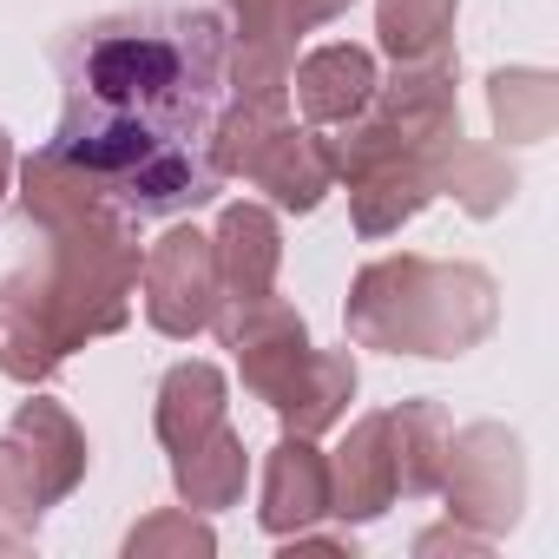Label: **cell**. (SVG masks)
<instances>
[{"label": "cell", "instance_id": "obj_17", "mask_svg": "<svg viewBox=\"0 0 559 559\" xmlns=\"http://www.w3.org/2000/svg\"><path fill=\"white\" fill-rule=\"evenodd\" d=\"M152 546H185V552H211V533H204V526H191V513H185V520H152L145 533H132V546H126V552L139 559V552H152Z\"/></svg>", "mask_w": 559, "mask_h": 559}, {"label": "cell", "instance_id": "obj_3", "mask_svg": "<svg viewBox=\"0 0 559 559\" xmlns=\"http://www.w3.org/2000/svg\"><path fill=\"white\" fill-rule=\"evenodd\" d=\"M145 317L165 336H198L217 317V250L198 230H165L145 257Z\"/></svg>", "mask_w": 559, "mask_h": 559}, {"label": "cell", "instance_id": "obj_10", "mask_svg": "<svg viewBox=\"0 0 559 559\" xmlns=\"http://www.w3.org/2000/svg\"><path fill=\"white\" fill-rule=\"evenodd\" d=\"M297 99L317 126H336V119H356L369 99H376V60L362 47H323L297 67Z\"/></svg>", "mask_w": 559, "mask_h": 559}, {"label": "cell", "instance_id": "obj_8", "mask_svg": "<svg viewBox=\"0 0 559 559\" xmlns=\"http://www.w3.org/2000/svg\"><path fill=\"white\" fill-rule=\"evenodd\" d=\"M317 513H330V461L310 448V435L284 441L263 474V526L270 533H304Z\"/></svg>", "mask_w": 559, "mask_h": 559}, {"label": "cell", "instance_id": "obj_11", "mask_svg": "<svg viewBox=\"0 0 559 559\" xmlns=\"http://www.w3.org/2000/svg\"><path fill=\"white\" fill-rule=\"evenodd\" d=\"M211 428H224V376L211 362H185L165 376L158 389V435L171 454H185L191 441H204Z\"/></svg>", "mask_w": 559, "mask_h": 559}, {"label": "cell", "instance_id": "obj_6", "mask_svg": "<svg viewBox=\"0 0 559 559\" xmlns=\"http://www.w3.org/2000/svg\"><path fill=\"white\" fill-rule=\"evenodd\" d=\"M211 250H217V290L230 304V317H224V330H230L243 310L270 304V276H276V224H270V211L230 204Z\"/></svg>", "mask_w": 559, "mask_h": 559}, {"label": "cell", "instance_id": "obj_19", "mask_svg": "<svg viewBox=\"0 0 559 559\" xmlns=\"http://www.w3.org/2000/svg\"><path fill=\"white\" fill-rule=\"evenodd\" d=\"M8 165H14V152H8V132H0V185H8Z\"/></svg>", "mask_w": 559, "mask_h": 559}, {"label": "cell", "instance_id": "obj_1", "mask_svg": "<svg viewBox=\"0 0 559 559\" xmlns=\"http://www.w3.org/2000/svg\"><path fill=\"white\" fill-rule=\"evenodd\" d=\"M67 126L53 139L106 204L158 217L217 198V106L230 86V27L217 14H126L80 27L60 53Z\"/></svg>", "mask_w": 559, "mask_h": 559}, {"label": "cell", "instance_id": "obj_18", "mask_svg": "<svg viewBox=\"0 0 559 559\" xmlns=\"http://www.w3.org/2000/svg\"><path fill=\"white\" fill-rule=\"evenodd\" d=\"M343 8H349V0H284L290 27H323V21H336Z\"/></svg>", "mask_w": 559, "mask_h": 559}, {"label": "cell", "instance_id": "obj_4", "mask_svg": "<svg viewBox=\"0 0 559 559\" xmlns=\"http://www.w3.org/2000/svg\"><path fill=\"white\" fill-rule=\"evenodd\" d=\"M448 513L474 520V526H507L520 513V448L500 428H467L461 441H448Z\"/></svg>", "mask_w": 559, "mask_h": 559}, {"label": "cell", "instance_id": "obj_5", "mask_svg": "<svg viewBox=\"0 0 559 559\" xmlns=\"http://www.w3.org/2000/svg\"><path fill=\"white\" fill-rule=\"evenodd\" d=\"M224 343L243 356V382L270 402V408H284L290 402V389L304 382V369H310V336H304V317L297 310H284V304H257V310H243L230 330H224Z\"/></svg>", "mask_w": 559, "mask_h": 559}, {"label": "cell", "instance_id": "obj_16", "mask_svg": "<svg viewBox=\"0 0 559 559\" xmlns=\"http://www.w3.org/2000/svg\"><path fill=\"white\" fill-rule=\"evenodd\" d=\"M552 112H559L552 73H493V126H500V139L533 145V139L552 132Z\"/></svg>", "mask_w": 559, "mask_h": 559}, {"label": "cell", "instance_id": "obj_14", "mask_svg": "<svg viewBox=\"0 0 559 559\" xmlns=\"http://www.w3.org/2000/svg\"><path fill=\"white\" fill-rule=\"evenodd\" d=\"M382 47L402 60V67H421V60H448V34H454V0H382Z\"/></svg>", "mask_w": 559, "mask_h": 559}, {"label": "cell", "instance_id": "obj_9", "mask_svg": "<svg viewBox=\"0 0 559 559\" xmlns=\"http://www.w3.org/2000/svg\"><path fill=\"white\" fill-rule=\"evenodd\" d=\"M14 448H21V461L34 467L40 500H60V493L80 480V467H86L80 428H73V415L53 408V402H27V408L14 415Z\"/></svg>", "mask_w": 559, "mask_h": 559}, {"label": "cell", "instance_id": "obj_12", "mask_svg": "<svg viewBox=\"0 0 559 559\" xmlns=\"http://www.w3.org/2000/svg\"><path fill=\"white\" fill-rule=\"evenodd\" d=\"M389 441H395V474H402V493H428L441 487V467H448V421L435 402H408L389 415Z\"/></svg>", "mask_w": 559, "mask_h": 559}, {"label": "cell", "instance_id": "obj_2", "mask_svg": "<svg viewBox=\"0 0 559 559\" xmlns=\"http://www.w3.org/2000/svg\"><path fill=\"white\" fill-rule=\"evenodd\" d=\"M349 330L376 349L461 356L493 330V284L474 263L389 257L362 270V284L349 297Z\"/></svg>", "mask_w": 559, "mask_h": 559}, {"label": "cell", "instance_id": "obj_15", "mask_svg": "<svg viewBox=\"0 0 559 559\" xmlns=\"http://www.w3.org/2000/svg\"><path fill=\"white\" fill-rule=\"evenodd\" d=\"M356 395V362L349 356H310V369H304V382L290 389V402L276 408L297 435H323L336 415H343V402Z\"/></svg>", "mask_w": 559, "mask_h": 559}, {"label": "cell", "instance_id": "obj_7", "mask_svg": "<svg viewBox=\"0 0 559 559\" xmlns=\"http://www.w3.org/2000/svg\"><path fill=\"white\" fill-rule=\"evenodd\" d=\"M395 493H402V474H395L389 415H369V421L343 441V454H336V467H330V507H336L343 520H369V513H382Z\"/></svg>", "mask_w": 559, "mask_h": 559}, {"label": "cell", "instance_id": "obj_13", "mask_svg": "<svg viewBox=\"0 0 559 559\" xmlns=\"http://www.w3.org/2000/svg\"><path fill=\"white\" fill-rule=\"evenodd\" d=\"M243 474H250L243 467V441L230 428H211L204 441H191L178 454V493L191 507H230L243 493Z\"/></svg>", "mask_w": 559, "mask_h": 559}]
</instances>
